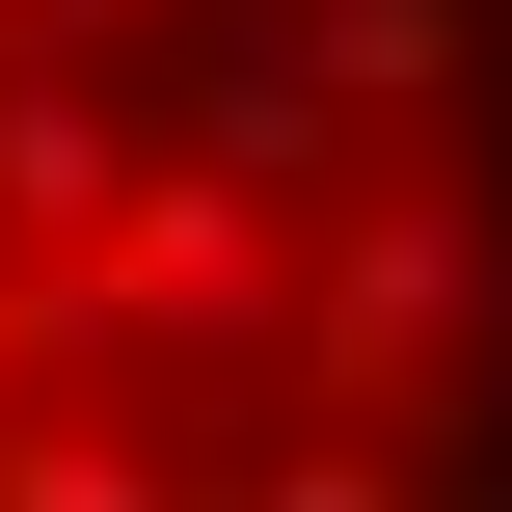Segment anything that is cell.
<instances>
[{
    "label": "cell",
    "mask_w": 512,
    "mask_h": 512,
    "mask_svg": "<svg viewBox=\"0 0 512 512\" xmlns=\"http://www.w3.org/2000/svg\"><path fill=\"white\" fill-rule=\"evenodd\" d=\"M432 324H459V216L405 189V216L324 270V378H351V405H405V378H432Z\"/></svg>",
    "instance_id": "obj_1"
},
{
    "label": "cell",
    "mask_w": 512,
    "mask_h": 512,
    "mask_svg": "<svg viewBox=\"0 0 512 512\" xmlns=\"http://www.w3.org/2000/svg\"><path fill=\"white\" fill-rule=\"evenodd\" d=\"M108 216H135V135L27 54V81H0V243H108Z\"/></svg>",
    "instance_id": "obj_2"
},
{
    "label": "cell",
    "mask_w": 512,
    "mask_h": 512,
    "mask_svg": "<svg viewBox=\"0 0 512 512\" xmlns=\"http://www.w3.org/2000/svg\"><path fill=\"white\" fill-rule=\"evenodd\" d=\"M459 54V0H324V81H432Z\"/></svg>",
    "instance_id": "obj_3"
}]
</instances>
